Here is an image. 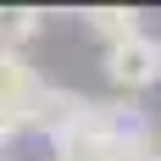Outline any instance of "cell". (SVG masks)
Returning <instances> with one entry per match:
<instances>
[{
	"instance_id": "obj_6",
	"label": "cell",
	"mask_w": 161,
	"mask_h": 161,
	"mask_svg": "<svg viewBox=\"0 0 161 161\" xmlns=\"http://www.w3.org/2000/svg\"><path fill=\"white\" fill-rule=\"evenodd\" d=\"M45 28V11L33 6H0V50H22L28 39H39Z\"/></svg>"
},
{
	"instance_id": "obj_5",
	"label": "cell",
	"mask_w": 161,
	"mask_h": 161,
	"mask_svg": "<svg viewBox=\"0 0 161 161\" xmlns=\"http://www.w3.org/2000/svg\"><path fill=\"white\" fill-rule=\"evenodd\" d=\"M83 22H89L95 39H106V50L139 33V11L133 6H95V11H83Z\"/></svg>"
},
{
	"instance_id": "obj_8",
	"label": "cell",
	"mask_w": 161,
	"mask_h": 161,
	"mask_svg": "<svg viewBox=\"0 0 161 161\" xmlns=\"http://www.w3.org/2000/svg\"><path fill=\"white\" fill-rule=\"evenodd\" d=\"M17 133H22V117H17L11 106H0V145H11Z\"/></svg>"
},
{
	"instance_id": "obj_4",
	"label": "cell",
	"mask_w": 161,
	"mask_h": 161,
	"mask_svg": "<svg viewBox=\"0 0 161 161\" xmlns=\"http://www.w3.org/2000/svg\"><path fill=\"white\" fill-rule=\"evenodd\" d=\"M39 89H45V78L28 67V56H22V50H0V106H11V111L22 117Z\"/></svg>"
},
{
	"instance_id": "obj_3",
	"label": "cell",
	"mask_w": 161,
	"mask_h": 161,
	"mask_svg": "<svg viewBox=\"0 0 161 161\" xmlns=\"http://www.w3.org/2000/svg\"><path fill=\"white\" fill-rule=\"evenodd\" d=\"M78 111H83V95H78V89H56V83H45V89L33 95V106L22 111V128H33V133H45V139H56V133H61Z\"/></svg>"
},
{
	"instance_id": "obj_2",
	"label": "cell",
	"mask_w": 161,
	"mask_h": 161,
	"mask_svg": "<svg viewBox=\"0 0 161 161\" xmlns=\"http://www.w3.org/2000/svg\"><path fill=\"white\" fill-rule=\"evenodd\" d=\"M50 150H56V161H111V133L95 122L89 100H83V111L50 139Z\"/></svg>"
},
{
	"instance_id": "obj_1",
	"label": "cell",
	"mask_w": 161,
	"mask_h": 161,
	"mask_svg": "<svg viewBox=\"0 0 161 161\" xmlns=\"http://www.w3.org/2000/svg\"><path fill=\"white\" fill-rule=\"evenodd\" d=\"M106 78H111L117 89H128V95H139V89L161 83V39L139 28L133 39L111 45V50H106Z\"/></svg>"
},
{
	"instance_id": "obj_7",
	"label": "cell",
	"mask_w": 161,
	"mask_h": 161,
	"mask_svg": "<svg viewBox=\"0 0 161 161\" xmlns=\"http://www.w3.org/2000/svg\"><path fill=\"white\" fill-rule=\"evenodd\" d=\"M111 161H161V139L145 128H133V133H117L111 139Z\"/></svg>"
}]
</instances>
